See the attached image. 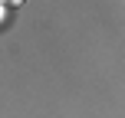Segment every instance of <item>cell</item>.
Listing matches in <instances>:
<instances>
[{"label":"cell","mask_w":125,"mask_h":118,"mask_svg":"<svg viewBox=\"0 0 125 118\" xmlns=\"http://www.w3.org/2000/svg\"><path fill=\"white\" fill-rule=\"evenodd\" d=\"M0 3H3V0H0ZM7 3H20V0H7Z\"/></svg>","instance_id":"1"}]
</instances>
